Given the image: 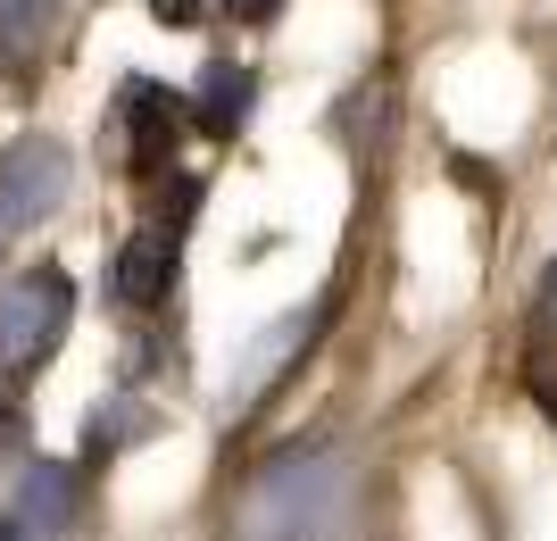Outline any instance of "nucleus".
Segmentation results:
<instances>
[{
	"mask_svg": "<svg viewBox=\"0 0 557 541\" xmlns=\"http://www.w3.org/2000/svg\"><path fill=\"white\" fill-rule=\"evenodd\" d=\"M275 9H283V0H225L233 25H258V17H275Z\"/></svg>",
	"mask_w": 557,
	"mask_h": 541,
	"instance_id": "10",
	"label": "nucleus"
},
{
	"mask_svg": "<svg viewBox=\"0 0 557 541\" xmlns=\"http://www.w3.org/2000/svg\"><path fill=\"white\" fill-rule=\"evenodd\" d=\"M342 500H349L342 450H292V458H275V467L250 483L242 525H250V533H325V525L342 517Z\"/></svg>",
	"mask_w": 557,
	"mask_h": 541,
	"instance_id": "1",
	"label": "nucleus"
},
{
	"mask_svg": "<svg viewBox=\"0 0 557 541\" xmlns=\"http://www.w3.org/2000/svg\"><path fill=\"white\" fill-rule=\"evenodd\" d=\"M184 109H200V125H209V134H233V125L250 118V67L216 59V67L200 75V100H184Z\"/></svg>",
	"mask_w": 557,
	"mask_h": 541,
	"instance_id": "7",
	"label": "nucleus"
},
{
	"mask_svg": "<svg viewBox=\"0 0 557 541\" xmlns=\"http://www.w3.org/2000/svg\"><path fill=\"white\" fill-rule=\"evenodd\" d=\"M175 134H184V93L125 84V159H134V175H159L175 159Z\"/></svg>",
	"mask_w": 557,
	"mask_h": 541,
	"instance_id": "4",
	"label": "nucleus"
},
{
	"mask_svg": "<svg viewBox=\"0 0 557 541\" xmlns=\"http://www.w3.org/2000/svg\"><path fill=\"white\" fill-rule=\"evenodd\" d=\"M150 17H166V25H191V17H200V0H150Z\"/></svg>",
	"mask_w": 557,
	"mask_h": 541,
	"instance_id": "11",
	"label": "nucleus"
},
{
	"mask_svg": "<svg viewBox=\"0 0 557 541\" xmlns=\"http://www.w3.org/2000/svg\"><path fill=\"white\" fill-rule=\"evenodd\" d=\"M308 333H317V317H292V325H275V333H267V342H258V351H250V367H242V392H233V408H250L258 392L275 383V367H283V358H292V351H300Z\"/></svg>",
	"mask_w": 557,
	"mask_h": 541,
	"instance_id": "8",
	"label": "nucleus"
},
{
	"mask_svg": "<svg viewBox=\"0 0 557 541\" xmlns=\"http://www.w3.org/2000/svg\"><path fill=\"white\" fill-rule=\"evenodd\" d=\"M166 275H175V234H166V225H141V234L125 242V259H116V300L150 308L166 292Z\"/></svg>",
	"mask_w": 557,
	"mask_h": 541,
	"instance_id": "6",
	"label": "nucleus"
},
{
	"mask_svg": "<svg viewBox=\"0 0 557 541\" xmlns=\"http://www.w3.org/2000/svg\"><path fill=\"white\" fill-rule=\"evenodd\" d=\"M67 525H75V475L34 458V467L17 475V500H9L0 533H67Z\"/></svg>",
	"mask_w": 557,
	"mask_h": 541,
	"instance_id": "5",
	"label": "nucleus"
},
{
	"mask_svg": "<svg viewBox=\"0 0 557 541\" xmlns=\"http://www.w3.org/2000/svg\"><path fill=\"white\" fill-rule=\"evenodd\" d=\"M67 317H75V283L59 267H25L0 292V367H42L67 342Z\"/></svg>",
	"mask_w": 557,
	"mask_h": 541,
	"instance_id": "2",
	"label": "nucleus"
},
{
	"mask_svg": "<svg viewBox=\"0 0 557 541\" xmlns=\"http://www.w3.org/2000/svg\"><path fill=\"white\" fill-rule=\"evenodd\" d=\"M59 200H67V142L17 134L0 150V234H34Z\"/></svg>",
	"mask_w": 557,
	"mask_h": 541,
	"instance_id": "3",
	"label": "nucleus"
},
{
	"mask_svg": "<svg viewBox=\"0 0 557 541\" xmlns=\"http://www.w3.org/2000/svg\"><path fill=\"white\" fill-rule=\"evenodd\" d=\"M541 408H549V417H557V383H541Z\"/></svg>",
	"mask_w": 557,
	"mask_h": 541,
	"instance_id": "12",
	"label": "nucleus"
},
{
	"mask_svg": "<svg viewBox=\"0 0 557 541\" xmlns=\"http://www.w3.org/2000/svg\"><path fill=\"white\" fill-rule=\"evenodd\" d=\"M0 425H9V408H0Z\"/></svg>",
	"mask_w": 557,
	"mask_h": 541,
	"instance_id": "13",
	"label": "nucleus"
},
{
	"mask_svg": "<svg viewBox=\"0 0 557 541\" xmlns=\"http://www.w3.org/2000/svg\"><path fill=\"white\" fill-rule=\"evenodd\" d=\"M533 325L557 342V267H549V283H541V300H533Z\"/></svg>",
	"mask_w": 557,
	"mask_h": 541,
	"instance_id": "9",
	"label": "nucleus"
}]
</instances>
